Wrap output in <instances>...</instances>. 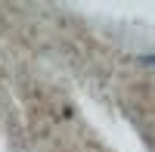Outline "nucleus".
Listing matches in <instances>:
<instances>
[{
	"instance_id": "f257e3e1",
	"label": "nucleus",
	"mask_w": 155,
	"mask_h": 152,
	"mask_svg": "<svg viewBox=\"0 0 155 152\" xmlns=\"http://www.w3.org/2000/svg\"><path fill=\"white\" fill-rule=\"evenodd\" d=\"M146 62H155V56H149V59H146Z\"/></svg>"
}]
</instances>
